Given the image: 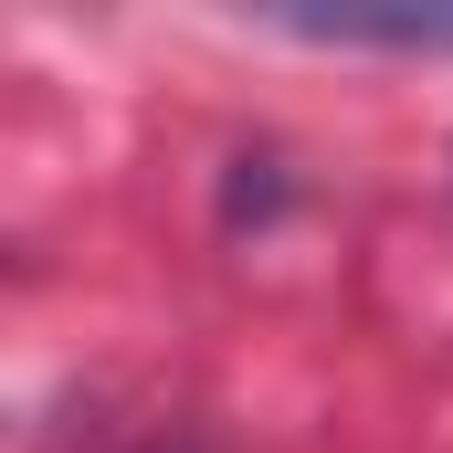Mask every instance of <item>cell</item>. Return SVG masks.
<instances>
[{"mask_svg": "<svg viewBox=\"0 0 453 453\" xmlns=\"http://www.w3.org/2000/svg\"><path fill=\"white\" fill-rule=\"evenodd\" d=\"M296 42H369V53H453V0H264Z\"/></svg>", "mask_w": 453, "mask_h": 453, "instance_id": "1", "label": "cell"}, {"mask_svg": "<svg viewBox=\"0 0 453 453\" xmlns=\"http://www.w3.org/2000/svg\"><path fill=\"white\" fill-rule=\"evenodd\" d=\"M158 453H169V443H158Z\"/></svg>", "mask_w": 453, "mask_h": 453, "instance_id": "2", "label": "cell"}]
</instances>
